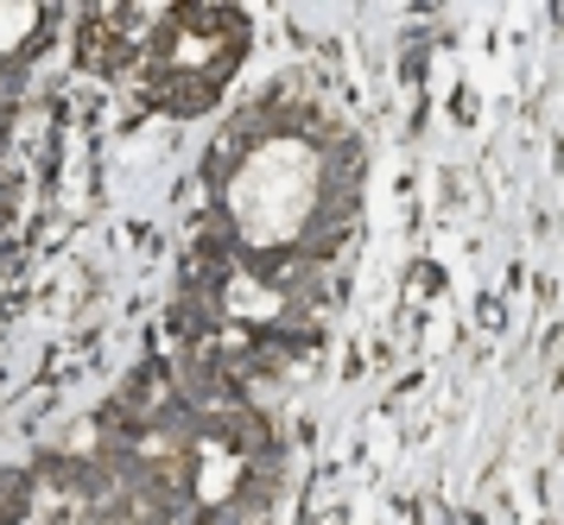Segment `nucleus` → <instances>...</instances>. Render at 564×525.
<instances>
[{"label":"nucleus","instance_id":"1","mask_svg":"<svg viewBox=\"0 0 564 525\" xmlns=\"http://www.w3.org/2000/svg\"><path fill=\"white\" fill-rule=\"evenodd\" d=\"M311 203H317V152L299 133H273L248 152V165L229 184V209L235 228L254 241V248H285L299 241V228L311 222Z\"/></svg>","mask_w":564,"mask_h":525}]
</instances>
